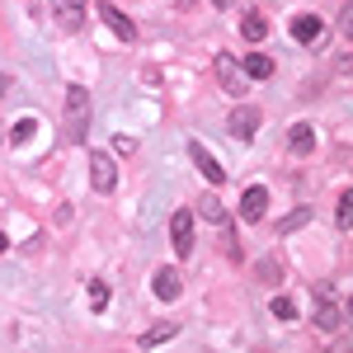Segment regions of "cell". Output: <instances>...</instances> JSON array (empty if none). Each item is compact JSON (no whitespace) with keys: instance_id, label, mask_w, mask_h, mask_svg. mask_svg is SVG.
<instances>
[{"instance_id":"d4e9b609","label":"cell","mask_w":353,"mask_h":353,"mask_svg":"<svg viewBox=\"0 0 353 353\" xmlns=\"http://www.w3.org/2000/svg\"><path fill=\"white\" fill-rule=\"evenodd\" d=\"M5 250H10V241H5V231H0V254H5Z\"/></svg>"},{"instance_id":"9a60e30c","label":"cell","mask_w":353,"mask_h":353,"mask_svg":"<svg viewBox=\"0 0 353 353\" xmlns=\"http://www.w3.org/2000/svg\"><path fill=\"white\" fill-rule=\"evenodd\" d=\"M250 81H269L273 76V57H264V52H245V66H241Z\"/></svg>"},{"instance_id":"ac0fdd59","label":"cell","mask_w":353,"mask_h":353,"mask_svg":"<svg viewBox=\"0 0 353 353\" xmlns=\"http://www.w3.org/2000/svg\"><path fill=\"white\" fill-rule=\"evenodd\" d=\"M33 137H38V118H33V113H24V118L10 128V141H14V146H28Z\"/></svg>"},{"instance_id":"8fae6325","label":"cell","mask_w":353,"mask_h":353,"mask_svg":"<svg viewBox=\"0 0 353 353\" xmlns=\"http://www.w3.org/2000/svg\"><path fill=\"white\" fill-rule=\"evenodd\" d=\"M198 217L208 221V226H217V231H226V226H231V217H226V208H221L217 193H203V198H198Z\"/></svg>"},{"instance_id":"5b68a950","label":"cell","mask_w":353,"mask_h":353,"mask_svg":"<svg viewBox=\"0 0 353 353\" xmlns=\"http://www.w3.org/2000/svg\"><path fill=\"white\" fill-rule=\"evenodd\" d=\"M236 212H241V221H250V226L264 221V212H269V189H264V184H245Z\"/></svg>"},{"instance_id":"603a6c76","label":"cell","mask_w":353,"mask_h":353,"mask_svg":"<svg viewBox=\"0 0 353 353\" xmlns=\"http://www.w3.org/2000/svg\"><path fill=\"white\" fill-rule=\"evenodd\" d=\"M349 221H353V198H349V193H344V198H339V226L349 231Z\"/></svg>"},{"instance_id":"ffe728a7","label":"cell","mask_w":353,"mask_h":353,"mask_svg":"<svg viewBox=\"0 0 353 353\" xmlns=\"http://www.w3.org/2000/svg\"><path fill=\"white\" fill-rule=\"evenodd\" d=\"M306 221H311V212H306V208H297L292 217H283L278 226H273V231H278V236H288V231H297V226H306Z\"/></svg>"},{"instance_id":"e0dca14e","label":"cell","mask_w":353,"mask_h":353,"mask_svg":"<svg viewBox=\"0 0 353 353\" xmlns=\"http://www.w3.org/2000/svg\"><path fill=\"white\" fill-rule=\"evenodd\" d=\"M174 334H179V321H161V325H151V330H146V334H141L137 344H141V349H156V344L174 339Z\"/></svg>"},{"instance_id":"30bf717a","label":"cell","mask_w":353,"mask_h":353,"mask_svg":"<svg viewBox=\"0 0 353 353\" xmlns=\"http://www.w3.org/2000/svg\"><path fill=\"white\" fill-rule=\"evenodd\" d=\"M288 151H292V156H311V151H316V128H311V123H292V128H288Z\"/></svg>"},{"instance_id":"4fadbf2b","label":"cell","mask_w":353,"mask_h":353,"mask_svg":"<svg viewBox=\"0 0 353 353\" xmlns=\"http://www.w3.org/2000/svg\"><path fill=\"white\" fill-rule=\"evenodd\" d=\"M321 33H325V19H321V14H297V19H292V38H297V43H316Z\"/></svg>"},{"instance_id":"ba28073f","label":"cell","mask_w":353,"mask_h":353,"mask_svg":"<svg viewBox=\"0 0 353 353\" xmlns=\"http://www.w3.org/2000/svg\"><path fill=\"white\" fill-rule=\"evenodd\" d=\"M52 19H57V28H61V33H81V24H85V0H57V5H52Z\"/></svg>"},{"instance_id":"7402d4cb","label":"cell","mask_w":353,"mask_h":353,"mask_svg":"<svg viewBox=\"0 0 353 353\" xmlns=\"http://www.w3.org/2000/svg\"><path fill=\"white\" fill-rule=\"evenodd\" d=\"M259 278H264V283H283V269H278V259H259Z\"/></svg>"},{"instance_id":"d6986e66","label":"cell","mask_w":353,"mask_h":353,"mask_svg":"<svg viewBox=\"0 0 353 353\" xmlns=\"http://www.w3.org/2000/svg\"><path fill=\"white\" fill-rule=\"evenodd\" d=\"M85 292H90V306H94V311H104V306H109V283L90 278V288H85Z\"/></svg>"},{"instance_id":"7a4b0ae2","label":"cell","mask_w":353,"mask_h":353,"mask_svg":"<svg viewBox=\"0 0 353 353\" xmlns=\"http://www.w3.org/2000/svg\"><path fill=\"white\" fill-rule=\"evenodd\" d=\"M212 71H217V81H221V90H226V94H236V99H241L245 90H250V76H245V71H241V66H236L226 52L212 57Z\"/></svg>"},{"instance_id":"9c48e42d","label":"cell","mask_w":353,"mask_h":353,"mask_svg":"<svg viewBox=\"0 0 353 353\" xmlns=\"http://www.w3.org/2000/svg\"><path fill=\"white\" fill-rule=\"evenodd\" d=\"M94 14H99V19H104V24H109L113 33L123 38V43H137V24L128 19V14H123V10H118V5H109V0H99V10H94Z\"/></svg>"},{"instance_id":"44dd1931","label":"cell","mask_w":353,"mask_h":353,"mask_svg":"<svg viewBox=\"0 0 353 353\" xmlns=\"http://www.w3.org/2000/svg\"><path fill=\"white\" fill-rule=\"evenodd\" d=\"M273 316H278V321H297V301L292 297H273Z\"/></svg>"},{"instance_id":"277c9868","label":"cell","mask_w":353,"mask_h":353,"mask_svg":"<svg viewBox=\"0 0 353 353\" xmlns=\"http://www.w3.org/2000/svg\"><path fill=\"white\" fill-rule=\"evenodd\" d=\"M189 161H193V170H198V174H203V179H208L212 189H217L221 179H226V165H221L217 156H212V151L203 146V141H189Z\"/></svg>"},{"instance_id":"cb8c5ba5","label":"cell","mask_w":353,"mask_h":353,"mask_svg":"<svg viewBox=\"0 0 353 353\" xmlns=\"http://www.w3.org/2000/svg\"><path fill=\"white\" fill-rule=\"evenodd\" d=\"M212 5H217V10H231V5H236V0H212Z\"/></svg>"},{"instance_id":"5bb4252c","label":"cell","mask_w":353,"mask_h":353,"mask_svg":"<svg viewBox=\"0 0 353 353\" xmlns=\"http://www.w3.org/2000/svg\"><path fill=\"white\" fill-rule=\"evenodd\" d=\"M339 325H344V311H339L334 301L321 297V306H316V330H321V334H334Z\"/></svg>"},{"instance_id":"6da1fadb","label":"cell","mask_w":353,"mask_h":353,"mask_svg":"<svg viewBox=\"0 0 353 353\" xmlns=\"http://www.w3.org/2000/svg\"><path fill=\"white\" fill-rule=\"evenodd\" d=\"M66 128H71V141H85L90 137V90L85 85H66Z\"/></svg>"},{"instance_id":"484cf974","label":"cell","mask_w":353,"mask_h":353,"mask_svg":"<svg viewBox=\"0 0 353 353\" xmlns=\"http://www.w3.org/2000/svg\"><path fill=\"white\" fill-rule=\"evenodd\" d=\"M0 141H5V132H0Z\"/></svg>"},{"instance_id":"2e32d148","label":"cell","mask_w":353,"mask_h":353,"mask_svg":"<svg viewBox=\"0 0 353 353\" xmlns=\"http://www.w3.org/2000/svg\"><path fill=\"white\" fill-rule=\"evenodd\" d=\"M241 38H245V43H264V38H269V19L250 10V14L241 19Z\"/></svg>"},{"instance_id":"3957f363","label":"cell","mask_w":353,"mask_h":353,"mask_svg":"<svg viewBox=\"0 0 353 353\" xmlns=\"http://www.w3.org/2000/svg\"><path fill=\"white\" fill-rule=\"evenodd\" d=\"M259 123H264V113L254 109V104H236V109H231V118H226V128H231V137H236V141H254Z\"/></svg>"},{"instance_id":"8992f818","label":"cell","mask_w":353,"mask_h":353,"mask_svg":"<svg viewBox=\"0 0 353 353\" xmlns=\"http://www.w3.org/2000/svg\"><path fill=\"white\" fill-rule=\"evenodd\" d=\"M170 245H174L179 259L193 254V212H174V217H170Z\"/></svg>"},{"instance_id":"7c38bea8","label":"cell","mask_w":353,"mask_h":353,"mask_svg":"<svg viewBox=\"0 0 353 353\" xmlns=\"http://www.w3.org/2000/svg\"><path fill=\"white\" fill-rule=\"evenodd\" d=\"M151 292H156L161 301H179L184 283H179V273H174V269H156V278H151Z\"/></svg>"},{"instance_id":"52a82bcc","label":"cell","mask_w":353,"mask_h":353,"mask_svg":"<svg viewBox=\"0 0 353 353\" xmlns=\"http://www.w3.org/2000/svg\"><path fill=\"white\" fill-rule=\"evenodd\" d=\"M90 184H94L99 193H113V189H118V165H113L104 151H94V156H90Z\"/></svg>"}]
</instances>
